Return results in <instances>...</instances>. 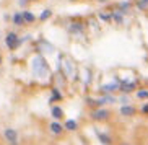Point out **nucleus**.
Returning a JSON list of instances; mask_svg holds the SVG:
<instances>
[{
    "mask_svg": "<svg viewBox=\"0 0 148 145\" xmlns=\"http://www.w3.org/2000/svg\"><path fill=\"white\" fill-rule=\"evenodd\" d=\"M31 67H33V74H34L36 78H46L49 75V67L47 62L44 60L42 56H36L31 62Z\"/></svg>",
    "mask_w": 148,
    "mask_h": 145,
    "instance_id": "f257e3e1",
    "label": "nucleus"
},
{
    "mask_svg": "<svg viewBox=\"0 0 148 145\" xmlns=\"http://www.w3.org/2000/svg\"><path fill=\"white\" fill-rule=\"evenodd\" d=\"M3 137H5V140L8 142V145H18V140H20V135H18V131H15V129H12V127L5 129V132H3Z\"/></svg>",
    "mask_w": 148,
    "mask_h": 145,
    "instance_id": "f03ea898",
    "label": "nucleus"
},
{
    "mask_svg": "<svg viewBox=\"0 0 148 145\" xmlns=\"http://www.w3.org/2000/svg\"><path fill=\"white\" fill-rule=\"evenodd\" d=\"M25 39H21V38H18L15 33H8L7 34V38H5V43H7V46H8V49H16L20 44L23 43Z\"/></svg>",
    "mask_w": 148,
    "mask_h": 145,
    "instance_id": "7ed1b4c3",
    "label": "nucleus"
},
{
    "mask_svg": "<svg viewBox=\"0 0 148 145\" xmlns=\"http://www.w3.org/2000/svg\"><path fill=\"white\" fill-rule=\"evenodd\" d=\"M109 116H111V113H109L108 109H103V108H98V109H95L91 113V118L95 119V121H106V119H109Z\"/></svg>",
    "mask_w": 148,
    "mask_h": 145,
    "instance_id": "20e7f679",
    "label": "nucleus"
},
{
    "mask_svg": "<svg viewBox=\"0 0 148 145\" xmlns=\"http://www.w3.org/2000/svg\"><path fill=\"white\" fill-rule=\"evenodd\" d=\"M49 129H51V132H52V135H56V137H59V135H62L64 134V126H62L59 121H54V122H51V126H49Z\"/></svg>",
    "mask_w": 148,
    "mask_h": 145,
    "instance_id": "39448f33",
    "label": "nucleus"
},
{
    "mask_svg": "<svg viewBox=\"0 0 148 145\" xmlns=\"http://www.w3.org/2000/svg\"><path fill=\"white\" fill-rule=\"evenodd\" d=\"M64 72H65V75L69 77V78H72L73 77V65H72V62L69 60V59H64Z\"/></svg>",
    "mask_w": 148,
    "mask_h": 145,
    "instance_id": "423d86ee",
    "label": "nucleus"
},
{
    "mask_svg": "<svg viewBox=\"0 0 148 145\" xmlns=\"http://www.w3.org/2000/svg\"><path fill=\"white\" fill-rule=\"evenodd\" d=\"M135 113H137V109H135L134 106H130V104H124V106L121 108V114L125 116V118H129V116H134Z\"/></svg>",
    "mask_w": 148,
    "mask_h": 145,
    "instance_id": "0eeeda50",
    "label": "nucleus"
},
{
    "mask_svg": "<svg viewBox=\"0 0 148 145\" xmlns=\"http://www.w3.org/2000/svg\"><path fill=\"white\" fill-rule=\"evenodd\" d=\"M64 129L69 132H73L78 129V124H77V121H73V119H69V121H65V124H64Z\"/></svg>",
    "mask_w": 148,
    "mask_h": 145,
    "instance_id": "6e6552de",
    "label": "nucleus"
},
{
    "mask_svg": "<svg viewBox=\"0 0 148 145\" xmlns=\"http://www.w3.org/2000/svg\"><path fill=\"white\" fill-rule=\"evenodd\" d=\"M51 114H52V118L56 119V121H60V119L64 118V111H62L60 106H54L52 111H51Z\"/></svg>",
    "mask_w": 148,
    "mask_h": 145,
    "instance_id": "1a4fd4ad",
    "label": "nucleus"
},
{
    "mask_svg": "<svg viewBox=\"0 0 148 145\" xmlns=\"http://www.w3.org/2000/svg\"><path fill=\"white\" fill-rule=\"evenodd\" d=\"M119 88V83L116 82V83H109V85H103L101 87V91L103 93H112V91H116Z\"/></svg>",
    "mask_w": 148,
    "mask_h": 145,
    "instance_id": "9d476101",
    "label": "nucleus"
},
{
    "mask_svg": "<svg viewBox=\"0 0 148 145\" xmlns=\"http://www.w3.org/2000/svg\"><path fill=\"white\" fill-rule=\"evenodd\" d=\"M119 88H121L124 93H130L135 90V83H122V85H119Z\"/></svg>",
    "mask_w": 148,
    "mask_h": 145,
    "instance_id": "9b49d317",
    "label": "nucleus"
},
{
    "mask_svg": "<svg viewBox=\"0 0 148 145\" xmlns=\"http://www.w3.org/2000/svg\"><path fill=\"white\" fill-rule=\"evenodd\" d=\"M21 16H23V20H25V23H33L34 21V15L31 13V12H23Z\"/></svg>",
    "mask_w": 148,
    "mask_h": 145,
    "instance_id": "f8f14e48",
    "label": "nucleus"
},
{
    "mask_svg": "<svg viewBox=\"0 0 148 145\" xmlns=\"http://www.w3.org/2000/svg\"><path fill=\"white\" fill-rule=\"evenodd\" d=\"M98 137H99L101 144H104V145H111V144H112V140H111V137H109L108 134H99Z\"/></svg>",
    "mask_w": 148,
    "mask_h": 145,
    "instance_id": "ddd939ff",
    "label": "nucleus"
},
{
    "mask_svg": "<svg viewBox=\"0 0 148 145\" xmlns=\"http://www.w3.org/2000/svg\"><path fill=\"white\" fill-rule=\"evenodd\" d=\"M13 23L16 25V26H21L23 23H25V20H23L21 13H15V15H13Z\"/></svg>",
    "mask_w": 148,
    "mask_h": 145,
    "instance_id": "4468645a",
    "label": "nucleus"
},
{
    "mask_svg": "<svg viewBox=\"0 0 148 145\" xmlns=\"http://www.w3.org/2000/svg\"><path fill=\"white\" fill-rule=\"evenodd\" d=\"M62 100V93L57 90V88H54L52 90V98H51V101H60Z\"/></svg>",
    "mask_w": 148,
    "mask_h": 145,
    "instance_id": "2eb2a0df",
    "label": "nucleus"
},
{
    "mask_svg": "<svg viewBox=\"0 0 148 145\" xmlns=\"http://www.w3.org/2000/svg\"><path fill=\"white\" fill-rule=\"evenodd\" d=\"M70 31H72V33H82V31H83V25H82V23H73V25L70 26Z\"/></svg>",
    "mask_w": 148,
    "mask_h": 145,
    "instance_id": "dca6fc26",
    "label": "nucleus"
},
{
    "mask_svg": "<svg viewBox=\"0 0 148 145\" xmlns=\"http://www.w3.org/2000/svg\"><path fill=\"white\" fill-rule=\"evenodd\" d=\"M137 98H138V100H147L148 90H138V91H137Z\"/></svg>",
    "mask_w": 148,
    "mask_h": 145,
    "instance_id": "f3484780",
    "label": "nucleus"
},
{
    "mask_svg": "<svg viewBox=\"0 0 148 145\" xmlns=\"http://www.w3.org/2000/svg\"><path fill=\"white\" fill-rule=\"evenodd\" d=\"M39 47H44V49H47L49 52H52V51H54V47H52V44H49V43H46V41H41V44H39Z\"/></svg>",
    "mask_w": 148,
    "mask_h": 145,
    "instance_id": "a211bd4d",
    "label": "nucleus"
},
{
    "mask_svg": "<svg viewBox=\"0 0 148 145\" xmlns=\"http://www.w3.org/2000/svg\"><path fill=\"white\" fill-rule=\"evenodd\" d=\"M111 18H114L117 23H122V12H116V13H111Z\"/></svg>",
    "mask_w": 148,
    "mask_h": 145,
    "instance_id": "6ab92c4d",
    "label": "nucleus"
},
{
    "mask_svg": "<svg viewBox=\"0 0 148 145\" xmlns=\"http://www.w3.org/2000/svg\"><path fill=\"white\" fill-rule=\"evenodd\" d=\"M137 7H138L140 10H147V7H148V0H138Z\"/></svg>",
    "mask_w": 148,
    "mask_h": 145,
    "instance_id": "aec40b11",
    "label": "nucleus"
},
{
    "mask_svg": "<svg viewBox=\"0 0 148 145\" xmlns=\"http://www.w3.org/2000/svg\"><path fill=\"white\" fill-rule=\"evenodd\" d=\"M51 15H52V13H51V10H44L42 13H41L39 20H42V21H44V20H46V18H49V16H51Z\"/></svg>",
    "mask_w": 148,
    "mask_h": 145,
    "instance_id": "412c9836",
    "label": "nucleus"
},
{
    "mask_svg": "<svg viewBox=\"0 0 148 145\" xmlns=\"http://www.w3.org/2000/svg\"><path fill=\"white\" fill-rule=\"evenodd\" d=\"M119 7H121L122 10H129V8H130V3H129V2H122Z\"/></svg>",
    "mask_w": 148,
    "mask_h": 145,
    "instance_id": "4be33fe9",
    "label": "nucleus"
},
{
    "mask_svg": "<svg viewBox=\"0 0 148 145\" xmlns=\"http://www.w3.org/2000/svg\"><path fill=\"white\" fill-rule=\"evenodd\" d=\"M140 111H142L143 114H148V103H147L145 106H142V109H140Z\"/></svg>",
    "mask_w": 148,
    "mask_h": 145,
    "instance_id": "5701e85b",
    "label": "nucleus"
},
{
    "mask_svg": "<svg viewBox=\"0 0 148 145\" xmlns=\"http://www.w3.org/2000/svg\"><path fill=\"white\" fill-rule=\"evenodd\" d=\"M26 2H28V0H20V5H25Z\"/></svg>",
    "mask_w": 148,
    "mask_h": 145,
    "instance_id": "b1692460",
    "label": "nucleus"
},
{
    "mask_svg": "<svg viewBox=\"0 0 148 145\" xmlns=\"http://www.w3.org/2000/svg\"><path fill=\"white\" fill-rule=\"evenodd\" d=\"M98 2H108V0H98Z\"/></svg>",
    "mask_w": 148,
    "mask_h": 145,
    "instance_id": "393cba45",
    "label": "nucleus"
},
{
    "mask_svg": "<svg viewBox=\"0 0 148 145\" xmlns=\"http://www.w3.org/2000/svg\"><path fill=\"white\" fill-rule=\"evenodd\" d=\"M0 64H2V56H0Z\"/></svg>",
    "mask_w": 148,
    "mask_h": 145,
    "instance_id": "a878e982",
    "label": "nucleus"
},
{
    "mask_svg": "<svg viewBox=\"0 0 148 145\" xmlns=\"http://www.w3.org/2000/svg\"><path fill=\"white\" fill-rule=\"evenodd\" d=\"M122 145H129V144H122Z\"/></svg>",
    "mask_w": 148,
    "mask_h": 145,
    "instance_id": "bb28decb",
    "label": "nucleus"
}]
</instances>
